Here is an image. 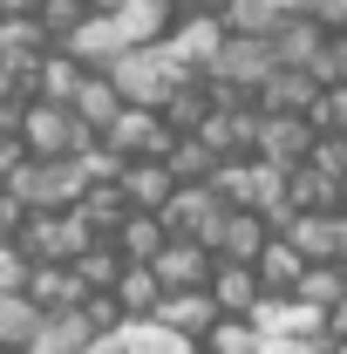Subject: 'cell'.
Masks as SVG:
<instances>
[{"label":"cell","mask_w":347,"mask_h":354,"mask_svg":"<svg viewBox=\"0 0 347 354\" xmlns=\"http://www.w3.org/2000/svg\"><path fill=\"white\" fill-rule=\"evenodd\" d=\"M21 7H35V0H0V14H21Z\"/></svg>","instance_id":"c3c4849f"},{"label":"cell","mask_w":347,"mask_h":354,"mask_svg":"<svg viewBox=\"0 0 347 354\" xmlns=\"http://www.w3.org/2000/svg\"><path fill=\"white\" fill-rule=\"evenodd\" d=\"M300 266H306V259L293 252V245H286V239H279V232H272L259 252H252V272H259V300H265V293H293Z\"/></svg>","instance_id":"484cf974"},{"label":"cell","mask_w":347,"mask_h":354,"mask_svg":"<svg viewBox=\"0 0 347 354\" xmlns=\"http://www.w3.org/2000/svg\"><path fill=\"white\" fill-rule=\"evenodd\" d=\"M205 293H212L218 313H252V307H259V272H252V259H218V252H212Z\"/></svg>","instance_id":"4fadbf2b"},{"label":"cell","mask_w":347,"mask_h":354,"mask_svg":"<svg viewBox=\"0 0 347 354\" xmlns=\"http://www.w3.org/2000/svg\"><path fill=\"white\" fill-rule=\"evenodd\" d=\"M306 143H313V123H306V116H259V130H252V157L272 164V171H300V164H306Z\"/></svg>","instance_id":"30bf717a"},{"label":"cell","mask_w":347,"mask_h":354,"mask_svg":"<svg viewBox=\"0 0 347 354\" xmlns=\"http://www.w3.org/2000/svg\"><path fill=\"white\" fill-rule=\"evenodd\" d=\"M109 300L123 307V320H143V313H157V300H164V286H157V272L150 266H123L116 272V286H109Z\"/></svg>","instance_id":"83f0119b"},{"label":"cell","mask_w":347,"mask_h":354,"mask_svg":"<svg viewBox=\"0 0 347 354\" xmlns=\"http://www.w3.org/2000/svg\"><path fill=\"white\" fill-rule=\"evenodd\" d=\"M123 252H116V245H109V239H88L82 252H75V259H68V272H75V279H82V293H109V286H116V272H123Z\"/></svg>","instance_id":"f1b7e54d"},{"label":"cell","mask_w":347,"mask_h":354,"mask_svg":"<svg viewBox=\"0 0 347 354\" xmlns=\"http://www.w3.org/2000/svg\"><path fill=\"white\" fill-rule=\"evenodd\" d=\"M164 239H171V232H164V218H157V212H130V218L109 232V245H116L123 259H136V266L157 259V245H164Z\"/></svg>","instance_id":"4dcf8cb0"},{"label":"cell","mask_w":347,"mask_h":354,"mask_svg":"<svg viewBox=\"0 0 347 354\" xmlns=\"http://www.w3.org/2000/svg\"><path fill=\"white\" fill-rule=\"evenodd\" d=\"M265 239H272V225L259 218V212H245V205H232V212H225V225H218V259H252V252H259Z\"/></svg>","instance_id":"d4e9b609"},{"label":"cell","mask_w":347,"mask_h":354,"mask_svg":"<svg viewBox=\"0 0 347 354\" xmlns=\"http://www.w3.org/2000/svg\"><path fill=\"white\" fill-rule=\"evenodd\" d=\"M265 68H279L265 35H225V48L212 55V68H205V75H218V82H232V88H245V95H252V88L265 82Z\"/></svg>","instance_id":"8992f818"},{"label":"cell","mask_w":347,"mask_h":354,"mask_svg":"<svg viewBox=\"0 0 347 354\" xmlns=\"http://www.w3.org/2000/svg\"><path fill=\"white\" fill-rule=\"evenodd\" d=\"M320 354H347V341H327V348H320Z\"/></svg>","instance_id":"681fc988"},{"label":"cell","mask_w":347,"mask_h":354,"mask_svg":"<svg viewBox=\"0 0 347 354\" xmlns=\"http://www.w3.org/2000/svg\"><path fill=\"white\" fill-rule=\"evenodd\" d=\"M35 327H41V307L28 293H0V348H28Z\"/></svg>","instance_id":"d590c367"},{"label":"cell","mask_w":347,"mask_h":354,"mask_svg":"<svg viewBox=\"0 0 347 354\" xmlns=\"http://www.w3.org/2000/svg\"><path fill=\"white\" fill-rule=\"evenodd\" d=\"M14 245H21L35 266H48V259L68 266V259L88 245V225L75 218V212H28V225H21V239H14Z\"/></svg>","instance_id":"5b68a950"},{"label":"cell","mask_w":347,"mask_h":354,"mask_svg":"<svg viewBox=\"0 0 347 354\" xmlns=\"http://www.w3.org/2000/svg\"><path fill=\"white\" fill-rule=\"evenodd\" d=\"M102 75L116 82V95H123V102H143V109H157V102H164V95H171V88L191 75V68H177L171 48L157 41V48H123V55H116Z\"/></svg>","instance_id":"6da1fadb"},{"label":"cell","mask_w":347,"mask_h":354,"mask_svg":"<svg viewBox=\"0 0 347 354\" xmlns=\"http://www.w3.org/2000/svg\"><path fill=\"white\" fill-rule=\"evenodd\" d=\"M82 75H88V68L68 55V48H48L41 62H35V75H28V95H41V102H68Z\"/></svg>","instance_id":"603a6c76"},{"label":"cell","mask_w":347,"mask_h":354,"mask_svg":"<svg viewBox=\"0 0 347 354\" xmlns=\"http://www.w3.org/2000/svg\"><path fill=\"white\" fill-rule=\"evenodd\" d=\"M88 14H116V7H123V0H82Z\"/></svg>","instance_id":"7dc6e473"},{"label":"cell","mask_w":347,"mask_h":354,"mask_svg":"<svg viewBox=\"0 0 347 354\" xmlns=\"http://www.w3.org/2000/svg\"><path fill=\"white\" fill-rule=\"evenodd\" d=\"M320 35H327V28H320L313 14H279V21L265 28V41H272V62H279V68H306V55L320 48Z\"/></svg>","instance_id":"e0dca14e"},{"label":"cell","mask_w":347,"mask_h":354,"mask_svg":"<svg viewBox=\"0 0 347 354\" xmlns=\"http://www.w3.org/2000/svg\"><path fill=\"white\" fill-rule=\"evenodd\" d=\"M7 88H14V75H7V68H0V95H7Z\"/></svg>","instance_id":"f907efd6"},{"label":"cell","mask_w":347,"mask_h":354,"mask_svg":"<svg viewBox=\"0 0 347 354\" xmlns=\"http://www.w3.org/2000/svg\"><path fill=\"white\" fill-rule=\"evenodd\" d=\"M177 14H225V7H232V0H171Z\"/></svg>","instance_id":"f6af8a7d"},{"label":"cell","mask_w":347,"mask_h":354,"mask_svg":"<svg viewBox=\"0 0 347 354\" xmlns=\"http://www.w3.org/2000/svg\"><path fill=\"white\" fill-rule=\"evenodd\" d=\"M28 272H35V259L7 239V245H0V293H21V286H28Z\"/></svg>","instance_id":"f35d334b"},{"label":"cell","mask_w":347,"mask_h":354,"mask_svg":"<svg viewBox=\"0 0 347 354\" xmlns=\"http://www.w3.org/2000/svg\"><path fill=\"white\" fill-rule=\"evenodd\" d=\"M82 354H123V348H116V334H88Z\"/></svg>","instance_id":"bcb514c9"},{"label":"cell","mask_w":347,"mask_h":354,"mask_svg":"<svg viewBox=\"0 0 347 354\" xmlns=\"http://www.w3.org/2000/svg\"><path fill=\"white\" fill-rule=\"evenodd\" d=\"M109 21L123 28V41H130V48H157L164 35H171L177 7H171V0H123V7H116Z\"/></svg>","instance_id":"2e32d148"},{"label":"cell","mask_w":347,"mask_h":354,"mask_svg":"<svg viewBox=\"0 0 347 354\" xmlns=\"http://www.w3.org/2000/svg\"><path fill=\"white\" fill-rule=\"evenodd\" d=\"M0 354H21V348H0Z\"/></svg>","instance_id":"816d5d0a"},{"label":"cell","mask_w":347,"mask_h":354,"mask_svg":"<svg viewBox=\"0 0 347 354\" xmlns=\"http://www.w3.org/2000/svg\"><path fill=\"white\" fill-rule=\"evenodd\" d=\"M55 48H68L82 68H109V62H116L130 41H123V28H116L109 14H82V28H75V35H62Z\"/></svg>","instance_id":"9a60e30c"},{"label":"cell","mask_w":347,"mask_h":354,"mask_svg":"<svg viewBox=\"0 0 347 354\" xmlns=\"http://www.w3.org/2000/svg\"><path fill=\"white\" fill-rule=\"evenodd\" d=\"M327 341H293V334H259V348L252 354H320Z\"/></svg>","instance_id":"60d3db41"},{"label":"cell","mask_w":347,"mask_h":354,"mask_svg":"<svg viewBox=\"0 0 347 354\" xmlns=\"http://www.w3.org/2000/svg\"><path fill=\"white\" fill-rule=\"evenodd\" d=\"M21 143H28V157H75L82 143H95V130L75 123V109L68 102H41V95H28V109H21Z\"/></svg>","instance_id":"3957f363"},{"label":"cell","mask_w":347,"mask_h":354,"mask_svg":"<svg viewBox=\"0 0 347 354\" xmlns=\"http://www.w3.org/2000/svg\"><path fill=\"white\" fill-rule=\"evenodd\" d=\"M68 212H75V218L88 225V239H109L116 225L130 218V198H123L116 184H82V198H75Z\"/></svg>","instance_id":"7402d4cb"},{"label":"cell","mask_w":347,"mask_h":354,"mask_svg":"<svg viewBox=\"0 0 347 354\" xmlns=\"http://www.w3.org/2000/svg\"><path fill=\"white\" fill-rule=\"evenodd\" d=\"M48 48H55V41L41 35V21H35L28 7H21V14H0V68L14 75L21 95H28V75H35V62H41Z\"/></svg>","instance_id":"52a82bcc"},{"label":"cell","mask_w":347,"mask_h":354,"mask_svg":"<svg viewBox=\"0 0 347 354\" xmlns=\"http://www.w3.org/2000/svg\"><path fill=\"white\" fill-rule=\"evenodd\" d=\"M306 171L347 184V136L341 130H313V143H306Z\"/></svg>","instance_id":"8d00e7d4"},{"label":"cell","mask_w":347,"mask_h":354,"mask_svg":"<svg viewBox=\"0 0 347 354\" xmlns=\"http://www.w3.org/2000/svg\"><path fill=\"white\" fill-rule=\"evenodd\" d=\"M327 341H347V293L327 307Z\"/></svg>","instance_id":"ee69618b"},{"label":"cell","mask_w":347,"mask_h":354,"mask_svg":"<svg viewBox=\"0 0 347 354\" xmlns=\"http://www.w3.org/2000/svg\"><path fill=\"white\" fill-rule=\"evenodd\" d=\"M320 95V82L306 75V68H265V82L252 88V102H259V116H306V102Z\"/></svg>","instance_id":"5bb4252c"},{"label":"cell","mask_w":347,"mask_h":354,"mask_svg":"<svg viewBox=\"0 0 347 354\" xmlns=\"http://www.w3.org/2000/svg\"><path fill=\"white\" fill-rule=\"evenodd\" d=\"M157 116H164V130H171V136H191L205 116H212V88H205V75H184V82L157 102Z\"/></svg>","instance_id":"ffe728a7"},{"label":"cell","mask_w":347,"mask_h":354,"mask_svg":"<svg viewBox=\"0 0 347 354\" xmlns=\"http://www.w3.org/2000/svg\"><path fill=\"white\" fill-rule=\"evenodd\" d=\"M164 48H171L177 68H191V75H205L212 68V55L225 48V21L218 14H177L171 35H164Z\"/></svg>","instance_id":"9c48e42d"},{"label":"cell","mask_w":347,"mask_h":354,"mask_svg":"<svg viewBox=\"0 0 347 354\" xmlns=\"http://www.w3.org/2000/svg\"><path fill=\"white\" fill-rule=\"evenodd\" d=\"M116 348H123V354H198L184 334H171V327H164V320H150V313L116 327Z\"/></svg>","instance_id":"f546056e"},{"label":"cell","mask_w":347,"mask_h":354,"mask_svg":"<svg viewBox=\"0 0 347 354\" xmlns=\"http://www.w3.org/2000/svg\"><path fill=\"white\" fill-rule=\"evenodd\" d=\"M252 348H259L252 313H218L212 327H205V341H198V354H252Z\"/></svg>","instance_id":"d6a6232c"},{"label":"cell","mask_w":347,"mask_h":354,"mask_svg":"<svg viewBox=\"0 0 347 354\" xmlns=\"http://www.w3.org/2000/svg\"><path fill=\"white\" fill-rule=\"evenodd\" d=\"M82 184H88V177H82L75 157H28L7 191H14L28 212H68V205L82 198Z\"/></svg>","instance_id":"7a4b0ae2"},{"label":"cell","mask_w":347,"mask_h":354,"mask_svg":"<svg viewBox=\"0 0 347 354\" xmlns=\"http://www.w3.org/2000/svg\"><path fill=\"white\" fill-rule=\"evenodd\" d=\"M150 272H157V286L164 293H198L205 279H212V252L198 245V239H164L157 245V259H143Z\"/></svg>","instance_id":"8fae6325"},{"label":"cell","mask_w":347,"mask_h":354,"mask_svg":"<svg viewBox=\"0 0 347 354\" xmlns=\"http://www.w3.org/2000/svg\"><path fill=\"white\" fill-rule=\"evenodd\" d=\"M293 293H300L306 307L327 313V307L347 293V266H341V259H306V266H300V279H293Z\"/></svg>","instance_id":"1f68e13d"},{"label":"cell","mask_w":347,"mask_h":354,"mask_svg":"<svg viewBox=\"0 0 347 354\" xmlns=\"http://www.w3.org/2000/svg\"><path fill=\"white\" fill-rule=\"evenodd\" d=\"M21 225H28V205L0 184V245H7V239H21Z\"/></svg>","instance_id":"ab89813d"},{"label":"cell","mask_w":347,"mask_h":354,"mask_svg":"<svg viewBox=\"0 0 347 354\" xmlns=\"http://www.w3.org/2000/svg\"><path fill=\"white\" fill-rule=\"evenodd\" d=\"M82 341H88V320L75 307H62V313H41V327L28 334L21 354H82Z\"/></svg>","instance_id":"cb8c5ba5"},{"label":"cell","mask_w":347,"mask_h":354,"mask_svg":"<svg viewBox=\"0 0 347 354\" xmlns=\"http://www.w3.org/2000/svg\"><path fill=\"white\" fill-rule=\"evenodd\" d=\"M150 320H164L171 334H184V341L198 348V341H205V327H212V320H218V307H212V293L198 286V293H164Z\"/></svg>","instance_id":"d6986e66"},{"label":"cell","mask_w":347,"mask_h":354,"mask_svg":"<svg viewBox=\"0 0 347 354\" xmlns=\"http://www.w3.org/2000/svg\"><path fill=\"white\" fill-rule=\"evenodd\" d=\"M334 225H341V212H286L279 239H286L300 259H334Z\"/></svg>","instance_id":"44dd1931"},{"label":"cell","mask_w":347,"mask_h":354,"mask_svg":"<svg viewBox=\"0 0 347 354\" xmlns=\"http://www.w3.org/2000/svg\"><path fill=\"white\" fill-rule=\"evenodd\" d=\"M68 109H75V123H82V130H109V123H116V109H123V95H116V82H109V75H102V68H88L82 82H75V95H68Z\"/></svg>","instance_id":"ac0fdd59"},{"label":"cell","mask_w":347,"mask_h":354,"mask_svg":"<svg viewBox=\"0 0 347 354\" xmlns=\"http://www.w3.org/2000/svg\"><path fill=\"white\" fill-rule=\"evenodd\" d=\"M102 143H109L116 157H164V150H171V130H164V116H157V109L123 102V109H116V123L102 130Z\"/></svg>","instance_id":"ba28073f"},{"label":"cell","mask_w":347,"mask_h":354,"mask_svg":"<svg viewBox=\"0 0 347 354\" xmlns=\"http://www.w3.org/2000/svg\"><path fill=\"white\" fill-rule=\"evenodd\" d=\"M225 212H232V205L218 198L212 184H177L171 205H164L157 218H164V232H171V239H198V245L212 252V245H218V225H225Z\"/></svg>","instance_id":"277c9868"},{"label":"cell","mask_w":347,"mask_h":354,"mask_svg":"<svg viewBox=\"0 0 347 354\" xmlns=\"http://www.w3.org/2000/svg\"><path fill=\"white\" fill-rule=\"evenodd\" d=\"M306 75H313L320 88L347 82V28H327V35H320V48L306 55Z\"/></svg>","instance_id":"e575fe53"},{"label":"cell","mask_w":347,"mask_h":354,"mask_svg":"<svg viewBox=\"0 0 347 354\" xmlns=\"http://www.w3.org/2000/svg\"><path fill=\"white\" fill-rule=\"evenodd\" d=\"M21 293H28L41 313H62V307H75V300H82V279H75L68 266L48 259V266H35V272H28V286H21Z\"/></svg>","instance_id":"4316f807"},{"label":"cell","mask_w":347,"mask_h":354,"mask_svg":"<svg viewBox=\"0 0 347 354\" xmlns=\"http://www.w3.org/2000/svg\"><path fill=\"white\" fill-rule=\"evenodd\" d=\"M21 164H28V143H21V136H0V184H14Z\"/></svg>","instance_id":"b9f144b4"},{"label":"cell","mask_w":347,"mask_h":354,"mask_svg":"<svg viewBox=\"0 0 347 354\" xmlns=\"http://www.w3.org/2000/svg\"><path fill=\"white\" fill-rule=\"evenodd\" d=\"M116 191L130 198V212H164V205H171V191H177V177L164 171V157H123Z\"/></svg>","instance_id":"7c38bea8"},{"label":"cell","mask_w":347,"mask_h":354,"mask_svg":"<svg viewBox=\"0 0 347 354\" xmlns=\"http://www.w3.org/2000/svg\"><path fill=\"white\" fill-rule=\"evenodd\" d=\"M21 109H28V95H21V88H7V95H0V136L21 130Z\"/></svg>","instance_id":"7bdbcfd3"},{"label":"cell","mask_w":347,"mask_h":354,"mask_svg":"<svg viewBox=\"0 0 347 354\" xmlns=\"http://www.w3.org/2000/svg\"><path fill=\"white\" fill-rule=\"evenodd\" d=\"M28 14H35V21H41V35L48 41H62V35H75V28H82V0H35V7H28Z\"/></svg>","instance_id":"74e56055"},{"label":"cell","mask_w":347,"mask_h":354,"mask_svg":"<svg viewBox=\"0 0 347 354\" xmlns=\"http://www.w3.org/2000/svg\"><path fill=\"white\" fill-rule=\"evenodd\" d=\"M164 171H171L177 184H212L218 157L198 143V136H171V150H164Z\"/></svg>","instance_id":"836d02e7"}]
</instances>
